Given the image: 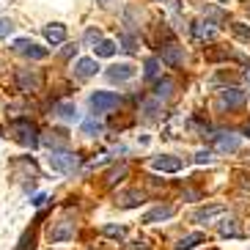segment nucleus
I'll list each match as a JSON object with an SVG mask.
<instances>
[{
	"label": "nucleus",
	"mask_w": 250,
	"mask_h": 250,
	"mask_svg": "<svg viewBox=\"0 0 250 250\" xmlns=\"http://www.w3.org/2000/svg\"><path fill=\"white\" fill-rule=\"evenodd\" d=\"M6 132L25 148H36L39 143H42V138H39V126L33 124L30 118H14V121L6 126Z\"/></svg>",
	"instance_id": "1"
},
{
	"label": "nucleus",
	"mask_w": 250,
	"mask_h": 250,
	"mask_svg": "<svg viewBox=\"0 0 250 250\" xmlns=\"http://www.w3.org/2000/svg\"><path fill=\"white\" fill-rule=\"evenodd\" d=\"M14 83H17V88L22 91V94H36V91H42L44 77H42L39 69H17V72H14Z\"/></svg>",
	"instance_id": "2"
},
{
	"label": "nucleus",
	"mask_w": 250,
	"mask_h": 250,
	"mask_svg": "<svg viewBox=\"0 0 250 250\" xmlns=\"http://www.w3.org/2000/svg\"><path fill=\"white\" fill-rule=\"evenodd\" d=\"M77 165H80V157L72 154V151H52L50 154V168L58 170V173H74L77 170Z\"/></svg>",
	"instance_id": "3"
},
{
	"label": "nucleus",
	"mask_w": 250,
	"mask_h": 250,
	"mask_svg": "<svg viewBox=\"0 0 250 250\" xmlns=\"http://www.w3.org/2000/svg\"><path fill=\"white\" fill-rule=\"evenodd\" d=\"M11 47H14V52H20V55H25V58H30V61L47 58V47H39L36 42H30V39H17Z\"/></svg>",
	"instance_id": "4"
},
{
	"label": "nucleus",
	"mask_w": 250,
	"mask_h": 250,
	"mask_svg": "<svg viewBox=\"0 0 250 250\" xmlns=\"http://www.w3.org/2000/svg\"><path fill=\"white\" fill-rule=\"evenodd\" d=\"M91 110L94 113H107L113 110V107H118V96L110 94V91H96V94H91Z\"/></svg>",
	"instance_id": "5"
},
{
	"label": "nucleus",
	"mask_w": 250,
	"mask_h": 250,
	"mask_svg": "<svg viewBox=\"0 0 250 250\" xmlns=\"http://www.w3.org/2000/svg\"><path fill=\"white\" fill-rule=\"evenodd\" d=\"M69 239H74V223L61 220L50 228V242H69Z\"/></svg>",
	"instance_id": "6"
},
{
	"label": "nucleus",
	"mask_w": 250,
	"mask_h": 250,
	"mask_svg": "<svg viewBox=\"0 0 250 250\" xmlns=\"http://www.w3.org/2000/svg\"><path fill=\"white\" fill-rule=\"evenodd\" d=\"M151 168L162 170V173H176V170H182V160L179 157H170V154H162V157L151 160Z\"/></svg>",
	"instance_id": "7"
},
{
	"label": "nucleus",
	"mask_w": 250,
	"mask_h": 250,
	"mask_svg": "<svg viewBox=\"0 0 250 250\" xmlns=\"http://www.w3.org/2000/svg\"><path fill=\"white\" fill-rule=\"evenodd\" d=\"M135 77V66L132 63H116V66L107 69V80L110 83H126Z\"/></svg>",
	"instance_id": "8"
},
{
	"label": "nucleus",
	"mask_w": 250,
	"mask_h": 250,
	"mask_svg": "<svg viewBox=\"0 0 250 250\" xmlns=\"http://www.w3.org/2000/svg\"><path fill=\"white\" fill-rule=\"evenodd\" d=\"M220 104H223V107H242V104H245V91H239V88H223L220 91Z\"/></svg>",
	"instance_id": "9"
},
{
	"label": "nucleus",
	"mask_w": 250,
	"mask_h": 250,
	"mask_svg": "<svg viewBox=\"0 0 250 250\" xmlns=\"http://www.w3.org/2000/svg\"><path fill=\"white\" fill-rule=\"evenodd\" d=\"M162 61H165L168 66H182V63H184V47L165 44V47H162Z\"/></svg>",
	"instance_id": "10"
},
{
	"label": "nucleus",
	"mask_w": 250,
	"mask_h": 250,
	"mask_svg": "<svg viewBox=\"0 0 250 250\" xmlns=\"http://www.w3.org/2000/svg\"><path fill=\"white\" fill-rule=\"evenodd\" d=\"M42 140H44V143L52 148V151H63V148L69 146V135H66V132H61V129H50V132H47Z\"/></svg>",
	"instance_id": "11"
},
{
	"label": "nucleus",
	"mask_w": 250,
	"mask_h": 250,
	"mask_svg": "<svg viewBox=\"0 0 250 250\" xmlns=\"http://www.w3.org/2000/svg\"><path fill=\"white\" fill-rule=\"evenodd\" d=\"M96 69H99L96 58H80L77 63H74V74H77L80 80H88V77H94Z\"/></svg>",
	"instance_id": "12"
},
{
	"label": "nucleus",
	"mask_w": 250,
	"mask_h": 250,
	"mask_svg": "<svg viewBox=\"0 0 250 250\" xmlns=\"http://www.w3.org/2000/svg\"><path fill=\"white\" fill-rule=\"evenodd\" d=\"M44 39L50 42V44H63L66 42V25H61V22H52L44 28Z\"/></svg>",
	"instance_id": "13"
},
{
	"label": "nucleus",
	"mask_w": 250,
	"mask_h": 250,
	"mask_svg": "<svg viewBox=\"0 0 250 250\" xmlns=\"http://www.w3.org/2000/svg\"><path fill=\"white\" fill-rule=\"evenodd\" d=\"M173 206L170 204H165V206H154L151 212H146L143 214V223H160V220H168V217H173Z\"/></svg>",
	"instance_id": "14"
},
{
	"label": "nucleus",
	"mask_w": 250,
	"mask_h": 250,
	"mask_svg": "<svg viewBox=\"0 0 250 250\" xmlns=\"http://www.w3.org/2000/svg\"><path fill=\"white\" fill-rule=\"evenodd\" d=\"M192 36L198 39V42H209V39H214V33H217V28H214L212 22H204V20H198V22H192Z\"/></svg>",
	"instance_id": "15"
},
{
	"label": "nucleus",
	"mask_w": 250,
	"mask_h": 250,
	"mask_svg": "<svg viewBox=\"0 0 250 250\" xmlns=\"http://www.w3.org/2000/svg\"><path fill=\"white\" fill-rule=\"evenodd\" d=\"M226 212V206L223 204H212V206H204V209H198V212L192 214V220L195 223H209L212 217H217V214Z\"/></svg>",
	"instance_id": "16"
},
{
	"label": "nucleus",
	"mask_w": 250,
	"mask_h": 250,
	"mask_svg": "<svg viewBox=\"0 0 250 250\" xmlns=\"http://www.w3.org/2000/svg\"><path fill=\"white\" fill-rule=\"evenodd\" d=\"M55 116H58L61 121H77L80 113H77V104L74 102H58L55 104Z\"/></svg>",
	"instance_id": "17"
},
{
	"label": "nucleus",
	"mask_w": 250,
	"mask_h": 250,
	"mask_svg": "<svg viewBox=\"0 0 250 250\" xmlns=\"http://www.w3.org/2000/svg\"><path fill=\"white\" fill-rule=\"evenodd\" d=\"M217 151H236L239 148V138L236 135H212Z\"/></svg>",
	"instance_id": "18"
},
{
	"label": "nucleus",
	"mask_w": 250,
	"mask_h": 250,
	"mask_svg": "<svg viewBox=\"0 0 250 250\" xmlns=\"http://www.w3.org/2000/svg\"><path fill=\"white\" fill-rule=\"evenodd\" d=\"M143 204V192L140 190H126L118 195V206H124V209H132V206H140Z\"/></svg>",
	"instance_id": "19"
},
{
	"label": "nucleus",
	"mask_w": 250,
	"mask_h": 250,
	"mask_svg": "<svg viewBox=\"0 0 250 250\" xmlns=\"http://www.w3.org/2000/svg\"><path fill=\"white\" fill-rule=\"evenodd\" d=\"M160 110H162L160 99H146V102L140 104V113H143V118H146V121H154V118L160 116Z\"/></svg>",
	"instance_id": "20"
},
{
	"label": "nucleus",
	"mask_w": 250,
	"mask_h": 250,
	"mask_svg": "<svg viewBox=\"0 0 250 250\" xmlns=\"http://www.w3.org/2000/svg\"><path fill=\"white\" fill-rule=\"evenodd\" d=\"M204 239H206V236L201 234V231H195V234H187L184 239H179V245H176L173 250H192L195 245H201V242H204Z\"/></svg>",
	"instance_id": "21"
},
{
	"label": "nucleus",
	"mask_w": 250,
	"mask_h": 250,
	"mask_svg": "<svg viewBox=\"0 0 250 250\" xmlns=\"http://www.w3.org/2000/svg\"><path fill=\"white\" fill-rule=\"evenodd\" d=\"M94 52H96V58H110V55H116V42L102 39V42L94 47Z\"/></svg>",
	"instance_id": "22"
},
{
	"label": "nucleus",
	"mask_w": 250,
	"mask_h": 250,
	"mask_svg": "<svg viewBox=\"0 0 250 250\" xmlns=\"http://www.w3.org/2000/svg\"><path fill=\"white\" fill-rule=\"evenodd\" d=\"M170 91H173V80H168V77H165V80H160L157 83V88H154V99H168L170 96Z\"/></svg>",
	"instance_id": "23"
},
{
	"label": "nucleus",
	"mask_w": 250,
	"mask_h": 250,
	"mask_svg": "<svg viewBox=\"0 0 250 250\" xmlns=\"http://www.w3.org/2000/svg\"><path fill=\"white\" fill-rule=\"evenodd\" d=\"M118 42H121V50H124V52H129V55H132V52H138V39H135L132 33H121V36H118Z\"/></svg>",
	"instance_id": "24"
},
{
	"label": "nucleus",
	"mask_w": 250,
	"mask_h": 250,
	"mask_svg": "<svg viewBox=\"0 0 250 250\" xmlns=\"http://www.w3.org/2000/svg\"><path fill=\"white\" fill-rule=\"evenodd\" d=\"M201 14L209 17V20H214V22H226V20H228L226 11H220V8H214V6H204V8H201ZM209 20H206V22H209Z\"/></svg>",
	"instance_id": "25"
},
{
	"label": "nucleus",
	"mask_w": 250,
	"mask_h": 250,
	"mask_svg": "<svg viewBox=\"0 0 250 250\" xmlns=\"http://www.w3.org/2000/svg\"><path fill=\"white\" fill-rule=\"evenodd\" d=\"M102 234L110 236V239H124L126 236V228L124 226H113V223H107V226H102Z\"/></svg>",
	"instance_id": "26"
},
{
	"label": "nucleus",
	"mask_w": 250,
	"mask_h": 250,
	"mask_svg": "<svg viewBox=\"0 0 250 250\" xmlns=\"http://www.w3.org/2000/svg\"><path fill=\"white\" fill-rule=\"evenodd\" d=\"M33 248H36V228L25 231L22 239H20V248H17V250H33Z\"/></svg>",
	"instance_id": "27"
},
{
	"label": "nucleus",
	"mask_w": 250,
	"mask_h": 250,
	"mask_svg": "<svg viewBox=\"0 0 250 250\" xmlns=\"http://www.w3.org/2000/svg\"><path fill=\"white\" fill-rule=\"evenodd\" d=\"M124 176H126V165H118L116 170H110V173H107V179H104V184H107V187H113V184H118V182H121Z\"/></svg>",
	"instance_id": "28"
},
{
	"label": "nucleus",
	"mask_w": 250,
	"mask_h": 250,
	"mask_svg": "<svg viewBox=\"0 0 250 250\" xmlns=\"http://www.w3.org/2000/svg\"><path fill=\"white\" fill-rule=\"evenodd\" d=\"M157 72H160V61H157V58H146V63H143V74H146L148 80H154Z\"/></svg>",
	"instance_id": "29"
},
{
	"label": "nucleus",
	"mask_w": 250,
	"mask_h": 250,
	"mask_svg": "<svg viewBox=\"0 0 250 250\" xmlns=\"http://www.w3.org/2000/svg\"><path fill=\"white\" fill-rule=\"evenodd\" d=\"M231 30H234V36H236V39H242V42H250V25H245V22H234V25H231Z\"/></svg>",
	"instance_id": "30"
},
{
	"label": "nucleus",
	"mask_w": 250,
	"mask_h": 250,
	"mask_svg": "<svg viewBox=\"0 0 250 250\" xmlns=\"http://www.w3.org/2000/svg\"><path fill=\"white\" fill-rule=\"evenodd\" d=\"M220 236H239L236 220H223V223H220Z\"/></svg>",
	"instance_id": "31"
},
{
	"label": "nucleus",
	"mask_w": 250,
	"mask_h": 250,
	"mask_svg": "<svg viewBox=\"0 0 250 250\" xmlns=\"http://www.w3.org/2000/svg\"><path fill=\"white\" fill-rule=\"evenodd\" d=\"M99 129H102V124H99L96 118H85V121H83V132L85 135H96Z\"/></svg>",
	"instance_id": "32"
},
{
	"label": "nucleus",
	"mask_w": 250,
	"mask_h": 250,
	"mask_svg": "<svg viewBox=\"0 0 250 250\" xmlns=\"http://www.w3.org/2000/svg\"><path fill=\"white\" fill-rule=\"evenodd\" d=\"M14 33V22L11 20H0V39H8Z\"/></svg>",
	"instance_id": "33"
},
{
	"label": "nucleus",
	"mask_w": 250,
	"mask_h": 250,
	"mask_svg": "<svg viewBox=\"0 0 250 250\" xmlns=\"http://www.w3.org/2000/svg\"><path fill=\"white\" fill-rule=\"evenodd\" d=\"M99 42H102V33H99V30H94V28H91L88 30V33H85V44H99Z\"/></svg>",
	"instance_id": "34"
},
{
	"label": "nucleus",
	"mask_w": 250,
	"mask_h": 250,
	"mask_svg": "<svg viewBox=\"0 0 250 250\" xmlns=\"http://www.w3.org/2000/svg\"><path fill=\"white\" fill-rule=\"evenodd\" d=\"M209 160H212V151H209V148H201L198 154H195V162H198V165H206Z\"/></svg>",
	"instance_id": "35"
},
{
	"label": "nucleus",
	"mask_w": 250,
	"mask_h": 250,
	"mask_svg": "<svg viewBox=\"0 0 250 250\" xmlns=\"http://www.w3.org/2000/svg\"><path fill=\"white\" fill-rule=\"evenodd\" d=\"M206 58L209 61H223V58H228V50H209L206 52Z\"/></svg>",
	"instance_id": "36"
},
{
	"label": "nucleus",
	"mask_w": 250,
	"mask_h": 250,
	"mask_svg": "<svg viewBox=\"0 0 250 250\" xmlns=\"http://www.w3.org/2000/svg\"><path fill=\"white\" fill-rule=\"evenodd\" d=\"M74 52H77V44H66V47H63V52H61V55H63V58H72V55H74Z\"/></svg>",
	"instance_id": "37"
},
{
	"label": "nucleus",
	"mask_w": 250,
	"mask_h": 250,
	"mask_svg": "<svg viewBox=\"0 0 250 250\" xmlns=\"http://www.w3.org/2000/svg\"><path fill=\"white\" fill-rule=\"evenodd\" d=\"M124 250H148V245L146 242H129Z\"/></svg>",
	"instance_id": "38"
},
{
	"label": "nucleus",
	"mask_w": 250,
	"mask_h": 250,
	"mask_svg": "<svg viewBox=\"0 0 250 250\" xmlns=\"http://www.w3.org/2000/svg\"><path fill=\"white\" fill-rule=\"evenodd\" d=\"M44 201H47V195H44V192H39V195H36V198H33V201H30V204L42 206V204H44Z\"/></svg>",
	"instance_id": "39"
},
{
	"label": "nucleus",
	"mask_w": 250,
	"mask_h": 250,
	"mask_svg": "<svg viewBox=\"0 0 250 250\" xmlns=\"http://www.w3.org/2000/svg\"><path fill=\"white\" fill-rule=\"evenodd\" d=\"M96 3H99V6H102V8H107V6H110V3H113V0H96Z\"/></svg>",
	"instance_id": "40"
},
{
	"label": "nucleus",
	"mask_w": 250,
	"mask_h": 250,
	"mask_svg": "<svg viewBox=\"0 0 250 250\" xmlns=\"http://www.w3.org/2000/svg\"><path fill=\"white\" fill-rule=\"evenodd\" d=\"M245 80H248V85H250V69H248V72H245Z\"/></svg>",
	"instance_id": "41"
},
{
	"label": "nucleus",
	"mask_w": 250,
	"mask_h": 250,
	"mask_svg": "<svg viewBox=\"0 0 250 250\" xmlns=\"http://www.w3.org/2000/svg\"><path fill=\"white\" fill-rule=\"evenodd\" d=\"M245 132H248V138H250V121H248V126H245Z\"/></svg>",
	"instance_id": "42"
},
{
	"label": "nucleus",
	"mask_w": 250,
	"mask_h": 250,
	"mask_svg": "<svg viewBox=\"0 0 250 250\" xmlns=\"http://www.w3.org/2000/svg\"><path fill=\"white\" fill-rule=\"evenodd\" d=\"M223 3H228V0H223Z\"/></svg>",
	"instance_id": "43"
}]
</instances>
